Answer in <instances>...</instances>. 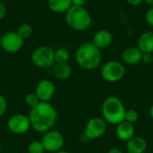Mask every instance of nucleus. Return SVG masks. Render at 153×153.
I'll return each mask as SVG.
<instances>
[{"mask_svg":"<svg viewBox=\"0 0 153 153\" xmlns=\"http://www.w3.org/2000/svg\"><path fill=\"white\" fill-rule=\"evenodd\" d=\"M6 13H7L6 5L3 2L0 1V21L4 18V16L6 15Z\"/></svg>","mask_w":153,"mask_h":153,"instance_id":"nucleus-27","label":"nucleus"},{"mask_svg":"<svg viewBox=\"0 0 153 153\" xmlns=\"http://www.w3.org/2000/svg\"><path fill=\"white\" fill-rule=\"evenodd\" d=\"M16 32L25 40L26 39H29L32 33H33V28L30 24L28 23H23L22 25H20L16 30Z\"/></svg>","mask_w":153,"mask_h":153,"instance_id":"nucleus-20","label":"nucleus"},{"mask_svg":"<svg viewBox=\"0 0 153 153\" xmlns=\"http://www.w3.org/2000/svg\"><path fill=\"white\" fill-rule=\"evenodd\" d=\"M152 62H153L152 53H143L142 63H143L144 65H151Z\"/></svg>","mask_w":153,"mask_h":153,"instance_id":"nucleus-26","label":"nucleus"},{"mask_svg":"<svg viewBox=\"0 0 153 153\" xmlns=\"http://www.w3.org/2000/svg\"><path fill=\"white\" fill-rule=\"evenodd\" d=\"M55 92H56L55 83L48 79H43L39 81L35 89L36 95L42 102H49L54 97Z\"/></svg>","mask_w":153,"mask_h":153,"instance_id":"nucleus-11","label":"nucleus"},{"mask_svg":"<svg viewBox=\"0 0 153 153\" xmlns=\"http://www.w3.org/2000/svg\"><path fill=\"white\" fill-rule=\"evenodd\" d=\"M126 111V108L125 104L116 96L108 97L102 103V117L108 124L117 126L123 122L125 120Z\"/></svg>","mask_w":153,"mask_h":153,"instance_id":"nucleus-4","label":"nucleus"},{"mask_svg":"<svg viewBox=\"0 0 153 153\" xmlns=\"http://www.w3.org/2000/svg\"><path fill=\"white\" fill-rule=\"evenodd\" d=\"M148 149L147 141L142 136H134L126 142V153H145Z\"/></svg>","mask_w":153,"mask_h":153,"instance_id":"nucleus-15","label":"nucleus"},{"mask_svg":"<svg viewBox=\"0 0 153 153\" xmlns=\"http://www.w3.org/2000/svg\"><path fill=\"white\" fill-rule=\"evenodd\" d=\"M40 142L46 152L55 153L63 149L65 145V137L61 132L51 129L43 134Z\"/></svg>","mask_w":153,"mask_h":153,"instance_id":"nucleus-8","label":"nucleus"},{"mask_svg":"<svg viewBox=\"0 0 153 153\" xmlns=\"http://www.w3.org/2000/svg\"><path fill=\"white\" fill-rule=\"evenodd\" d=\"M126 72L124 64L117 60L108 61L104 63L100 68V75L102 79L110 83H116L123 80Z\"/></svg>","mask_w":153,"mask_h":153,"instance_id":"nucleus-6","label":"nucleus"},{"mask_svg":"<svg viewBox=\"0 0 153 153\" xmlns=\"http://www.w3.org/2000/svg\"><path fill=\"white\" fill-rule=\"evenodd\" d=\"M31 128L40 134L51 130L57 120V111L50 102L40 101L31 108L29 113Z\"/></svg>","mask_w":153,"mask_h":153,"instance_id":"nucleus-1","label":"nucleus"},{"mask_svg":"<svg viewBox=\"0 0 153 153\" xmlns=\"http://www.w3.org/2000/svg\"><path fill=\"white\" fill-rule=\"evenodd\" d=\"M100 50L109 48L113 43V35L108 30H99L92 37L91 41Z\"/></svg>","mask_w":153,"mask_h":153,"instance_id":"nucleus-12","label":"nucleus"},{"mask_svg":"<svg viewBox=\"0 0 153 153\" xmlns=\"http://www.w3.org/2000/svg\"><path fill=\"white\" fill-rule=\"evenodd\" d=\"M75 60L77 65L83 70L93 71L97 69L102 60L101 50L92 42L81 44L75 51Z\"/></svg>","mask_w":153,"mask_h":153,"instance_id":"nucleus-2","label":"nucleus"},{"mask_svg":"<svg viewBox=\"0 0 153 153\" xmlns=\"http://www.w3.org/2000/svg\"><path fill=\"white\" fill-rule=\"evenodd\" d=\"M28 153H44L46 151L40 141H32L27 147Z\"/></svg>","mask_w":153,"mask_h":153,"instance_id":"nucleus-21","label":"nucleus"},{"mask_svg":"<svg viewBox=\"0 0 153 153\" xmlns=\"http://www.w3.org/2000/svg\"><path fill=\"white\" fill-rule=\"evenodd\" d=\"M108 129V123L103 117H93L88 120L84 127V135L88 140L93 141L102 137Z\"/></svg>","mask_w":153,"mask_h":153,"instance_id":"nucleus-7","label":"nucleus"},{"mask_svg":"<svg viewBox=\"0 0 153 153\" xmlns=\"http://www.w3.org/2000/svg\"><path fill=\"white\" fill-rule=\"evenodd\" d=\"M144 3H146L148 5H152L153 6V0H143Z\"/></svg>","mask_w":153,"mask_h":153,"instance_id":"nucleus-32","label":"nucleus"},{"mask_svg":"<svg viewBox=\"0 0 153 153\" xmlns=\"http://www.w3.org/2000/svg\"><path fill=\"white\" fill-rule=\"evenodd\" d=\"M107 153H125L121 149L119 148H117V147H114V148H111L108 151Z\"/></svg>","mask_w":153,"mask_h":153,"instance_id":"nucleus-30","label":"nucleus"},{"mask_svg":"<svg viewBox=\"0 0 153 153\" xmlns=\"http://www.w3.org/2000/svg\"><path fill=\"white\" fill-rule=\"evenodd\" d=\"M71 1L73 5L75 6H84L88 2V0H71Z\"/></svg>","mask_w":153,"mask_h":153,"instance_id":"nucleus-28","label":"nucleus"},{"mask_svg":"<svg viewBox=\"0 0 153 153\" xmlns=\"http://www.w3.org/2000/svg\"><path fill=\"white\" fill-rule=\"evenodd\" d=\"M65 22L75 31H86L92 25V16L84 6L73 5L65 13Z\"/></svg>","mask_w":153,"mask_h":153,"instance_id":"nucleus-3","label":"nucleus"},{"mask_svg":"<svg viewBox=\"0 0 153 153\" xmlns=\"http://www.w3.org/2000/svg\"><path fill=\"white\" fill-rule=\"evenodd\" d=\"M7 128L13 134H24L31 128L30 118L28 116L23 114L13 115L7 121Z\"/></svg>","mask_w":153,"mask_h":153,"instance_id":"nucleus-10","label":"nucleus"},{"mask_svg":"<svg viewBox=\"0 0 153 153\" xmlns=\"http://www.w3.org/2000/svg\"><path fill=\"white\" fill-rule=\"evenodd\" d=\"M7 110V101L5 98L0 94V117H3Z\"/></svg>","mask_w":153,"mask_h":153,"instance_id":"nucleus-25","label":"nucleus"},{"mask_svg":"<svg viewBox=\"0 0 153 153\" xmlns=\"http://www.w3.org/2000/svg\"><path fill=\"white\" fill-rule=\"evenodd\" d=\"M55 60L56 63H68L70 60V53L65 48H59L55 50Z\"/></svg>","mask_w":153,"mask_h":153,"instance_id":"nucleus-19","label":"nucleus"},{"mask_svg":"<svg viewBox=\"0 0 153 153\" xmlns=\"http://www.w3.org/2000/svg\"><path fill=\"white\" fill-rule=\"evenodd\" d=\"M140 115L138 113L137 110L135 109H126V115H125V121L131 123V124H134L139 120Z\"/></svg>","mask_w":153,"mask_h":153,"instance_id":"nucleus-22","label":"nucleus"},{"mask_svg":"<svg viewBox=\"0 0 153 153\" xmlns=\"http://www.w3.org/2000/svg\"><path fill=\"white\" fill-rule=\"evenodd\" d=\"M149 115H150L151 118L153 120V104L151 106V108L149 109Z\"/></svg>","mask_w":153,"mask_h":153,"instance_id":"nucleus-31","label":"nucleus"},{"mask_svg":"<svg viewBox=\"0 0 153 153\" xmlns=\"http://www.w3.org/2000/svg\"><path fill=\"white\" fill-rule=\"evenodd\" d=\"M144 19H145V22H147L148 25H150L151 27H153V6H151L145 12Z\"/></svg>","mask_w":153,"mask_h":153,"instance_id":"nucleus-24","label":"nucleus"},{"mask_svg":"<svg viewBox=\"0 0 153 153\" xmlns=\"http://www.w3.org/2000/svg\"><path fill=\"white\" fill-rule=\"evenodd\" d=\"M24 45V39L16 31L4 32L0 39L2 49L9 54H15L22 50Z\"/></svg>","mask_w":153,"mask_h":153,"instance_id":"nucleus-9","label":"nucleus"},{"mask_svg":"<svg viewBox=\"0 0 153 153\" xmlns=\"http://www.w3.org/2000/svg\"><path fill=\"white\" fill-rule=\"evenodd\" d=\"M55 153H71L70 152H67V151H64V150H61V151H58Z\"/></svg>","mask_w":153,"mask_h":153,"instance_id":"nucleus-33","label":"nucleus"},{"mask_svg":"<svg viewBox=\"0 0 153 153\" xmlns=\"http://www.w3.org/2000/svg\"><path fill=\"white\" fill-rule=\"evenodd\" d=\"M1 150H2V143H1V141H0V152H1Z\"/></svg>","mask_w":153,"mask_h":153,"instance_id":"nucleus-34","label":"nucleus"},{"mask_svg":"<svg viewBox=\"0 0 153 153\" xmlns=\"http://www.w3.org/2000/svg\"><path fill=\"white\" fill-rule=\"evenodd\" d=\"M30 59L32 64L39 68L52 67L56 64L55 49L47 45L39 46L32 51Z\"/></svg>","mask_w":153,"mask_h":153,"instance_id":"nucleus-5","label":"nucleus"},{"mask_svg":"<svg viewBox=\"0 0 153 153\" xmlns=\"http://www.w3.org/2000/svg\"><path fill=\"white\" fill-rule=\"evenodd\" d=\"M126 2L131 6H138L143 2V0H126Z\"/></svg>","mask_w":153,"mask_h":153,"instance_id":"nucleus-29","label":"nucleus"},{"mask_svg":"<svg viewBox=\"0 0 153 153\" xmlns=\"http://www.w3.org/2000/svg\"><path fill=\"white\" fill-rule=\"evenodd\" d=\"M122 60L125 64L129 65H135L142 63L143 52L136 47H128L124 49L121 55Z\"/></svg>","mask_w":153,"mask_h":153,"instance_id":"nucleus-13","label":"nucleus"},{"mask_svg":"<svg viewBox=\"0 0 153 153\" xmlns=\"http://www.w3.org/2000/svg\"><path fill=\"white\" fill-rule=\"evenodd\" d=\"M48 6L55 13H65L73 4L71 0H48Z\"/></svg>","mask_w":153,"mask_h":153,"instance_id":"nucleus-18","label":"nucleus"},{"mask_svg":"<svg viewBox=\"0 0 153 153\" xmlns=\"http://www.w3.org/2000/svg\"><path fill=\"white\" fill-rule=\"evenodd\" d=\"M137 48L143 53L153 54V31H144L139 36L137 40Z\"/></svg>","mask_w":153,"mask_h":153,"instance_id":"nucleus-16","label":"nucleus"},{"mask_svg":"<svg viewBox=\"0 0 153 153\" xmlns=\"http://www.w3.org/2000/svg\"><path fill=\"white\" fill-rule=\"evenodd\" d=\"M116 134L117 138L122 142H128L135 134V128L133 124L126 121H123L117 125Z\"/></svg>","mask_w":153,"mask_h":153,"instance_id":"nucleus-14","label":"nucleus"},{"mask_svg":"<svg viewBox=\"0 0 153 153\" xmlns=\"http://www.w3.org/2000/svg\"><path fill=\"white\" fill-rule=\"evenodd\" d=\"M24 102L27 106H29L30 108L35 107L36 105H38L40 100L38 98V96L36 95L35 92H30V93H28L25 98H24Z\"/></svg>","mask_w":153,"mask_h":153,"instance_id":"nucleus-23","label":"nucleus"},{"mask_svg":"<svg viewBox=\"0 0 153 153\" xmlns=\"http://www.w3.org/2000/svg\"><path fill=\"white\" fill-rule=\"evenodd\" d=\"M52 73L57 80L65 81L71 77L73 69L68 63H56L52 66Z\"/></svg>","mask_w":153,"mask_h":153,"instance_id":"nucleus-17","label":"nucleus"}]
</instances>
